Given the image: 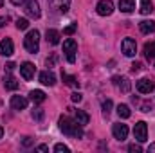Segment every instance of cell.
<instances>
[{
	"label": "cell",
	"mask_w": 155,
	"mask_h": 153,
	"mask_svg": "<svg viewBox=\"0 0 155 153\" xmlns=\"http://www.w3.org/2000/svg\"><path fill=\"white\" fill-rule=\"evenodd\" d=\"M24 47H25V50L27 52H31V54H36L40 49V33L36 29H33V31H29L27 34H25V38H24Z\"/></svg>",
	"instance_id": "cell-2"
},
{
	"label": "cell",
	"mask_w": 155,
	"mask_h": 153,
	"mask_svg": "<svg viewBox=\"0 0 155 153\" xmlns=\"http://www.w3.org/2000/svg\"><path fill=\"white\" fill-rule=\"evenodd\" d=\"M134 137L137 142H146L148 141V124L144 121H139L134 128Z\"/></svg>",
	"instance_id": "cell-4"
},
{
	"label": "cell",
	"mask_w": 155,
	"mask_h": 153,
	"mask_svg": "<svg viewBox=\"0 0 155 153\" xmlns=\"http://www.w3.org/2000/svg\"><path fill=\"white\" fill-rule=\"evenodd\" d=\"M24 11L29 18H40V15H41L38 0H25L24 2Z\"/></svg>",
	"instance_id": "cell-5"
},
{
	"label": "cell",
	"mask_w": 155,
	"mask_h": 153,
	"mask_svg": "<svg viewBox=\"0 0 155 153\" xmlns=\"http://www.w3.org/2000/svg\"><path fill=\"white\" fill-rule=\"evenodd\" d=\"M112 133H114V137H116L117 141H124L128 137V126L123 124V122H116L112 126Z\"/></svg>",
	"instance_id": "cell-12"
},
{
	"label": "cell",
	"mask_w": 155,
	"mask_h": 153,
	"mask_svg": "<svg viewBox=\"0 0 155 153\" xmlns=\"http://www.w3.org/2000/svg\"><path fill=\"white\" fill-rule=\"evenodd\" d=\"M4 86H5V90H16L18 88V81L15 76H11V72H7L4 76Z\"/></svg>",
	"instance_id": "cell-16"
},
{
	"label": "cell",
	"mask_w": 155,
	"mask_h": 153,
	"mask_svg": "<svg viewBox=\"0 0 155 153\" xmlns=\"http://www.w3.org/2000/svg\"><path fill=\"white\" fill-rule=\"evenodd\" d=\"M54 151H56V153H69L71 150H69V146H65V144H61V142H60V144H56V146H54Z\"/></svg>",
	"instance_id": "cell-29"
},
{
	"label": "cell",
	"mask_w": 155,
	"mask_h": 153,
	"mask_svg": "<svg viewBox=\"0 0 155 153\" xmlns=\"http://www.w3.org/2000/svg\"><path fill=\"white\" fill-rule=\"evenodd\" d=\"M139 11H141V15H150L153 11V2L152 0H141Z\"/></svg>",
	"instance_id": "cell-20"
},
{
	"label": "cell",
	"mask_w": 155,
	"mask_h": 153,
	"mask_svg": "<svg viewBox=\"0 0 155 153\" xmlns=\"http://www.w3.org/2000/svg\"><path fill=\"white\" fill-rule=\"evenodd\" d=\"M139 29L143 34H150V33H155V22L153 20H143L139 24Z\"/></svg>",
	"instance_id": "cell-17"
},
{
	"label": "cell",
	"mask_w": 155,
	"mask_h": 153,
	"mask_svg": "<svg viewBox=\"0 0 155 153\" xmlns=\"http://www.w3.org/2000/svg\"><path fill=\"white\" fill-rule=\"evenodd\" d=\"M71 99H72V101H74V103H81V99H83V96H81V94H79V92H74V94H72V97H71Z\"/></svg>",
	"instance_id": "cell-33"
},
{
	"label": "cell",
	"mask_w": 155,
	"mask_h": 153,
	"mask_svg": "<svg viewBox=\"0 0 155 153\" xmlns=\"http://www.w3.org/2000/svg\"><path fill=\"white\" fill-rule=\"evenodd\" d=\"M112 83H114V86L117 90H121L123 94H128L130 88H132V83H130V79L126 76H114L112 77Z\"/></svg>",
	"instance_id": "cell-8"
},
{
	"label": "cell",
	"mask_w": 155,
	"mask_h": 153,
	"mask_svg": "<svg viewBox=\"0 0 155 153\" xmlns=\"http://www.w3.org/2000/svg\"><path fill=\"white\" fill-rule=\"evenodd\" d=\"M15 52V45L11 38H4L0 41V56H11Z\"/></svg>",
	"instance_id": "cell-13"
},
{
	"label": "cell",
	"mask_w": 155,
	"mask_h": 153,
	"mask_svg": "<svg viewBox=\"0 0 155 153\" xmlns=\"http://www.w3.org/2000/svg\"><path fill=\"white\" fill-rule=\"evenodd\" d=\"M24 2H25V0H11V4H13V5H22Z\"/></svg>",
	"instance_id": "cell-38"
},
{
	"label": "cell",
	"mask_w": 155,
	"mask_h": 153,
	"mask_svg": "<svg viewBox=\"0 0 155 153\" xmlns=\"http://www.w3.org/2000/svg\"><path fill=\"white\" fill-rule=\"evenodd\" d=\"M119 9L123 13H134L135 11V0H119Z\"/></svg>",
	"instance_id": "cell-18"
},
{
	"label": "cell",
	"mask_w": 155,
	"mask_h": 153,
	"mask_svg": "<svg viewBox=\"0 0 155 153\" xmlns=\"http://www.w3.org/2000/svg\"><path fill=\"white\" fill-rule=\"evenodd\" d=\"M40 83L41 85H47V86H52L56 83V76L51 70H43V72H40Z\"/></svg>",
	"instance_id": "cell-15"
},
{
	"label": "cell",
	"mask_w": 155,
	"mask_h": 153,
	"mask_svg": "<svg viewBox=\"0 0 155 153\" xmlns=\"http://www.w3.org/2000/svg\"><path fill=\"white\" fill-rule=\"evenodd\" d=\"M61 79H63V81H65V85H69V86H78V79L74 76H69V74L61 72Z\"/></svg>",
	"instance_id": "cell-25"
},
{
	"label": "cell",
	"mask_w": 155,
	"mask_h": 153,
	"mask_svg": "<svg viewBox=\"0 0 155 153\" xmlns=\"http://www.w3.org/2000/svg\"><path fill=\"white\" fill-rule=\"evenodd\" d=\"M29 99L33 103H43L45 101V92H41V90H31L29 92Z\"/></svg>",
	"instance_id": "cell-21"
},
{
	"label": "cell",
	"mask_w": 155,
	"mask_h": 153,
	"mask_svg": "<svg viewBox=\"0 0 155 153\" xmlns=\"http://www.w3.org/2000/svg\"><path fill=\"white\" fill-rule=\"evenodd\" d=\"M76 29H78V24H71L69 27H65V29H63V34L71 36V34H74V33H76Z\"/></svg>",
	"instance_id": "cell-28"
},
{
	"label": "cell",
	"mask_w": 155,
	"mask_h": 153,
	"mask_svg": "<svg viewBox=\"0 0 155 153\" xmlns=\"http://www.w3.org/2000/svg\"><path fill=\"white\" fill-rule=\"evenodd\" d=\"M36 150H38V151H47V150H49V148H47V146H45V144H40L38 148H36Z\"/></svg>",
	"instance_id": "cell-39"
},
{
	"label": "cell",
	"mask_w": 155,
	"mask_h": 153,
	"mask_svg": "<svg viewBox=\"0 0 155 153\" xmlns=\"http://www.w3.org/2000/svg\"><path fill=\"white\" fill-rule=\"evenodd\" d=\"M121 50H123L124 56H128V58L135 56V52H137V43H135V40L134 38H124L121 41Z\"/></svg>",
	"instance_id": "cell-9"
},
{
	"label": "cell",
	"mask_w": 155,
	"mask_h": 153,
	"mask_svg": "<svg viewBox=\"0 0 155 153\" xmlns=\"http://www.w3.org/2000/svg\"><path fill=\"white\" fill-rule=\"evenodd\" d=\"M2 135H4V128L0 126V139H2Z\"/></svg>",
	"instance_id": "cell-41"
},
{
	"label": "cell",
	"mask_w": 155,
	"mask_h": 153,
	"mask_svg": "<svg viewBox=\"0 0 155 153\" xmlns=\"http://www.w3.org/2000/svg\"><path fill=\"white\" fill-rule=\"evenodd\" d=\"M117 115H119L121 119H128V117L132 115L130 106H128V105H119V106H117Z\"/></svg>",
	"instance_id": "cell-24"
},
{
	"label": "cell",
	"mask_w": 155,
	"mask_h": 153,
	"mask_svg": "<svg viewBox=\"0 0 155 153\" xmlns=\"http://www.w3.org/2000/svg\"><path fill=\"white\" fill-rule=\"evenodd\" d=\"M143 69V63H139V61H134L132 63V72H139Z\"/></svg>",
	"instance_id": "cell-32"
},
{
	"label": "cell",
	"mask_w": 155,
	"mask_h": 153,
	"mask_svg": "<svg viewBox=\"0 0 155 153\" xmlns=\"http://www.w3.org/2000/svg\"><path fill=\"white\" fill-rule=\"evenodd\" d=\"M74 115H76V121L81 124V126L88 124V121H90L88 114H87V112H83V110H76V112H74Z\"/></svg>",
	"instance_id": "cell-22"
},
{
	"label": "cell",
	"mask_w": 155,
	"mask_h": 153,
	"mask_svg": "<svg viewBox=\"0 0 155 153\" xmlns=\"http://www.w3.org/2000/svg\"><path fill=\"white\" fill-rule=\"evenodd\" d=\"M35 72H36V69H35V65L31 61H25V63L20 65V76L24 77L25 81H31L35 77Z\"/></svg>",
	"instance_id": "cell-11"
},
{
	"label": "cell",
	"mask_w": 155,
	"mask_h": 153,
	"mask_svg": "<svg viewBox=\"0 0 155 153\" xmlns=\"http://www.w3.org/2000/svg\"><path fill=\"white\" fill-rule=\"evenodd\" d=\"M7 22H9V16H7V15H5V16H0V27H4Z\"/></svg>",
	"instance_id": "cell-35"
},
{
	"label": "cell",
	"mask_w": 155,
	"mask_h": 153,
	"mask_svg": "<svg viewBox=\"0 0 155 153\" xmlns=\"http://www.w3.org/2000/svg\"><path fill=\"white\" fill-rule=\"evenodd\" d=\"M41 117H43V110H41V108H36V110L33 112V119H36V121H41Z\"/></svg>",
	"instance_id": "cell-31"
},
{
	"label": "cell",
	"mask_w": 155,
	"mask_h": 153,
	"mask_svg": "<svg viewBox=\"0 0 155 153\" xmlns=\"http://www.w3.org/2000/svg\"><path fill=\"white\" fill-rule=\"evenodd\" d=\"M47 4L58 15H65L69 11V7H71V0H47Z\"/></svg>",
	"instance_id": "cell-6"
},
{
	"label": "cell",
	"mask_w": 155,
	"mask_h": 153,
	"mask_svg": "<svg viewBox=\"0 0 155 153\" xmlns=\"http://www.w3.org/2000/svg\"><path fill=\"white\" fill-rule=\"evenodd\" d=\"M128 151H132V153H141V151H143V148H141L139 144H130V146H128Z\"/></svg>",
	"instance_id": "cell-30"
},
{
	"label": "cell",
	"mask_w": 155,
	"mask_h": 153,
	"mask_svg": "<svg viewBox=\"0 0 155 153\" xmlns=\"http://www.w3.org/2000/svg\"><path fill=\"white\" fill-rule=\"evenodd\" d=\"M148 151H153V153H155V142H153V144H150V146H148Z\"/></svg>",
	"instance_id": "cell-40"
},
{
	"label": "cell",
	"mask_w": 155,
	"mask_h": 153,
	"mask_svg": "<svg viewBox=\"0 0 155 153\" xmlns=\"http://www.w3.org/2000/svg\"><path fill=\"white\" fill-rule=\"evenodd\" d=\"M45 38H47V41H49L51 45H58V43H60V33H58L56 29H47Z\"/></svg>",
	"instance_id": "cell-19"
},
{
	"label": "cell",
	"mask_w": 155,
	"mask_h": 153,
	"mask_svg": "<svg viewBox=\"0 0 155 153\" xmlns=\"http://www.w3.org/2000/svg\"><path fill=\"white\" fill-rule=\"evenodd\" d=\"M137 90L141 94H152L155 90V83L150 79V77H141L137 81Z\"/></svg>",
	"instance_id": "cell-10"
},
{
	"label": "cell",
	"mask_w": 155,
	"mask_h": 153,
	"mask_svg": "<svg viewBox=\"0 0 155 153\" xmlns=\"http://www.w3.org/2000/svg\"><path fill=\"white\" fill-rule=\"evenodd\" d=\"M29 27V22L25 20V18H18L16 20V29H20V31H25Z\"/></svg>",
	"instance_id": "cell-27"
},
{
	"label": "cell",
	"mask_w": 155,
	"mask_h": 153,
	"mask_svg": "<svg viewBox=\"0 0 155 153\" xmlns=\"http://www.w3.org/2000/svg\"><path fill=\"white\" fill-rule=\"evenodd\" d=\"M144 56H146L148 60H153L155 58V41H148V43L144 45Z\"/></svg>",
	"instance_id": "cell-23"
},
{
	"label": "cell",
	"mask_w": 155,
	"mask_h": 153,
	"mask_svg": "<svg viewBox=\"0 0 155 153\" xmlns=\"http://www.w3.org/2000/svg\"><path fill=\"white\" fill-rule=\"evenodd\" d=\"M63 52H65V56H67V61H69V63H74V61H76L78 43L72 38L65 40V41H63Z\"/></svg>",
	"instance_id": "cell-3"
},
{
	"label": "cell",
	"mask_w": 155,
	"mask_h": 153,
	"mask_svg": "<svg viewBox=\"0 0 155 153\" xmlns=\"http://www.w3.org/2000/svg\"><path fill=\"white\" fill-rule=\"evenodd\" d=\"M96 11L99 16H110L114 13V2L112 0H99L96 5Z\"/></svg>",
	"instance_id": "cell-7"
},
{
	"label": "cell",
	"mask_w": 155,
	"mask_h": 153,
	"mask_svg": "<svg viewBox=\"0 0 155 153\" xmlns=\"http://www.w3.org/2000/svg\"><path fill=\"white\" fill-rule=\"evenodd\" d=\"M112 106H114V103H112L110 99H107V101L103 103V115H105V117H108V115H110V112H112Z\"/></svg>",
	"instance_id": "cell-26"
},
{
	"label": "cell",
	"mask_w": 155,
	"mask_h": 153,
	"mask_svg": "<svg viewBox=\"0 0 155 153\" xmlns=\"http://www.w3.org/2000/svg\"><path fill=\"white\" fill-rule=\"evenodd\" d=\"M33 144V139L31 137H24V146H31Z\"/></svg>",
	"instance_id": "cell-36"
},
{
	"label": "cell",
	"mask_w": 155,
	"mask_h": 153,
	"mask_svg": "<svg viewBox=\"0 0 155 153\" xmlns=\"http://www.w3.org/2000/svg\"><path fill=\"white\" fill-rule=\"evenodd\" d=\"M15 67H16L15 63H7V65H5V70H7V72H11V70H15Z\"/></svg>",
	"instance_id": "cell-37"
},
{
	"label": "cell",
	"mask_w": 155,
	"mask_h": 153,
	"mask_svg": "<svg viewBox=\"0 0 155 153\" xmlns=\"http://www.w3.org/2000/svg\"><path fill=\"white\" fill-rule=\"evenodd\" d=\"M2 5H4V0H0V7H2Z\"/></svg>",
	"instance_id": "cell-42"
},
{
	"label": "cell",
	"mask_w": 155,
	"mask_h": 153,
	"mask_svg": "<svg viewBox=\"0 0 155 153\" xmlns=\"http://www.w3.org/2000/svg\"><path fill=\"white\" fill-rule=\"evenodd\" d=\"M141 110H143V112H150V110H152V103H143V105H141Z\"/></svg>",
	"instance_id": "cell-34"
},
{
	"label": "cell",
	"mask_w": 155,
	"mask_h": 153,
	"mask_svg": "<svg viewBox=\"0 0 155 153\" xmlns=\"http://www.w3.org/2000/svg\"><path fill=\"white\" fill-rule=\"evenodd\" d=\"M11 108L13 110H25L27 108V99L22 96H13L11 97Z\"/></svg>",
	"instance_id": "cell-14"
},
{
	"label": "cell",
	"mask_w": 155,
	"mask_h": 153,
	"mask_svg": "<svg viewBox=\"0 0 155 153\" xmlns=\"http://www.w3.org/2000/svg\"><path fill=\"white\" fill-rule=\"evenodd\" d=\"M58 124H60V130H61L65 135L74 137V139H81V137H83V126H81L78 121L71 119L69 115H61L60 121H58Z\"/></svg>",
	"instance_id": "cell-1"
}]
</instances>
